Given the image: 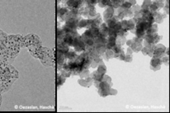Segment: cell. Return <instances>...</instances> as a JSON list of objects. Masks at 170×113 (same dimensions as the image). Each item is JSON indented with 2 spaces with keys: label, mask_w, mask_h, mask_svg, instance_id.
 I'll return each mask as SVG.
<instances>
[{
  "label": "cell",
  "mask_w": 170,
  "mask_h": 113,
  "mask_svg": "<svg viewBox=\"0 0 170 113\" xmlns=\"http://www.w3.org/2000/svg\"><path fill=\"white\" fill-rule=\"evenodd\" d=\"M162 64V62H161V59H156L152 58V61H151V66H152V69L154 71L160 70V67Z\"/></svg>",
  "instance_id": "obj_13"
},
{
  "label": "cell",
  "mask_w": 170,
  "mask_h": 113,
  "mask_svg": "<svg viewBox=\"0 0 170 113\" xmlns=\"http://www.w3.org/2000/svg\"><path fill=\"white\" fill-rule=\"evenodd\" d=\"M160 59H161L162 64H164L166 66H168V55H164Z\"/></svg>",
  "instance_id": "obj_21"
},
{
  "label": "cell",
  "mask_w": 170,
  "mask_h": 113,
  "mask_svg": "<svg viewBox=\"0 0 170 113\" xmlns=\"http://www.w3.org/2000/svg\"><path fill=\"white\" fill-rule=\"evenodd\" d=\"M25 47L28 49V51L35 58H38V53L42 47V42L37 35L29 34L25 37L24 41Z\"/></svg>",
  "instance_id": "obj_2"
},
{
  "label": "cell",
  "mask_w": 170,
  "mask_h": 113,
  "mask_svg": "<svg viewBox=\"0 0 170 113\" xmlns=\"http://www.w3.org/2000/svg\"><path fill=\"white\" fill-rule=\"evenodd\" d=\"M143 43V47L141 50L144 55H148V56L152 57L153 55V51H154L155 45L148 44V43H145V42H142Z\"/></svg>",
  "instance_id": "obj_9"
},
{
  "label": "cell",
  "mask_w": 170,
  "mask_h": 113,
  "mask_svg": "<svg viewBox=\"0 0 170 113\" xmlns=\"http://www.w3.org/2000/svg\"><path fill=\"white\" fill-rule=\"evenodd\" d=\"M122 2L123 1H110V7L111 8H112L115 10V9H118V8H121V6Z\"/></svg>",
  "instance_id": "obj_16"
},
{
  "label": "cell",
  "mask_w": 170,
  "mask_h": 113,
  "mask_svg": "<svg viewBox=\"0 0 170 113\" xmlns=\"http://www.w3.org/2000/svg\"><path fill=\"white\" fill-rule=\"evenodd\" d=\"M100 8H105V7H110V1H99L98 2Z\"/></svg>",
  "instance_id": "obj_19"
},
{
  "label": "cell",
  "mask_w": 170,
  "mask_h": 113,
  "mask_svg": "<svg viewBox=\"0 0 170 113\" xmlns=\"http://www.w3.org/2000/svg\"><path fill=\"white\" fill-rule=\"evenodd\" d=\"M114 55H115V54H114L113 51H112L111 49H107L105 53L103 55V59H104L106 61H108L110 59L114 58Z\"/></svg>",
  "instance_id": "obj_15"
},
{
  "label": "cell",
  "mask_w": 170,
  "mask_h": 113,
  "mask_svg": "<svg viewBox=\"0 0 170 113\" xmlns=\"http://www.w3.org/2000/svg\"><path fill=\"white\" fill-rule=\"evenodd\" d=\"M115 14V10L113 8H111V7H108L107 8H106V10L103 12V19L105 20V22L107 20H110L111 18H112Z\"/></svg>",
  "instance_id": "obj_12"
},
{
  "label": "cell",
  "mask_w": 170,
  "mask_h": 113,
  "mask_svg": "<svg viewBox=\"0 0 170 113\" xmlns=\"http://www.w3.org/2000/svg\"><path fill=\"white\" fill-rule=\"evenodd\" d=\"M116 37L108 36L107 39V43H106V48L112 49L116 46Z\"/></svg>",
  "instance_id": "obj_14"
},
{
  "label": "cell",
  "mask_w": 170,
  "mask_h": 113,
  "mask_svg": "<svg viewBox=\"0 0 170 113\" xmlns=\"http://www.w3.org/2000/svg\"><path fill=\"white\" fill-rule=\"evenodd\" d=\"M165 51H166V47H164L163 44L155 45L152 57L156 59H161L164 55H165Z\"/></svg>",
  "instance_id": "obj_7"
},
{
  "label": "cell",
  "mask_w": 170,
  "mask_h": 113,
  "mask_svg": "<svg viewBox=\"0 0 170 113\" xmlns=\"http://www.w3.org/2000/svg\"><path fill=\"white\" fill-rule=\"evenodd\" d=\"M117 94V91L116 90L112 89V88H110V95H116Z\"/></svg>",
  "instance_id": "obj_24"
},
{
  "label": "cell",
  "mask_w": 170,
  "mask_h": 113,
  "mask_svg": "<svg viewBox=\"0 0 170 113\" xmlns=\"http://www.w3.org/2000/svg\"><path fill=\"white\" fill-rule=\"evenodd\" d=\"M24 41H25V37L21 35H10L8 37L7 44L18 48H22L25 47Z\"/></svg>",
  "instance_id": "obj_4"
},
{
  "label": "cell",
  "mask_w": 170,
  "mask_h": 113,
  "mask_svg": "<svg viewBox=\"0 0 170 113\" xmlns=\"http://www.w3.org/2000/svg\"><path fill=\"white\" fill-rule=\"evenodd\" d=\"M110 88H111L110 84L105 81H100L99 87H98L99 94L102 97H106L107 95H110Z\"/></svg>",
  "instance_id": "obj_6"
},
{
  "label": "cell",
  "mask_w": 170,
  "mask_h": 113,
  "mask_svg": "<svg viewBox=\"0 0 170 113\" xmlns=\"http://www.w3.org/2000/svg\"><path fill=\"white\" fill-rule=\"evenodd\" d=\"M132 60H133V55H126L124 61L130 63V62H131Z\"/></svg>",
  "instance_id": "obj_22"
},
{
  "label": "cell",
  "mask_w": 170,
  "mask_h": 113,
  "mask_svg": "<svg viewBox=\"0 0 170 113\" xmlns=\"http://www.w3.org/2000/svg\"><path fill=\"white\" fill-rule=\"evenodd\" d=\"M160 40H161V37L159 36L157 33H156V34L147 35V36H146L145 39H143V42L148 43V44L156 45L158 44V43Z\"/></svg>",
  "instance_id": "obj_8"
},
{
  "label": "cell",
  "mask_w": 170,
  "mask_h": 113,
  "mask_svg": "<svg viewBox=\"0 0 170 113\" xmlns=\"http://www.w3.org/2000/svg\"><path fill=\"white\" fill-rule=\"evenodd\" d=\"M1 103H2V97H1V95H0V106H1Z\"/></svg>",
  "instance_id": "obj_25"
},
{
  "label": "cell",
  "mask_w": 170,
  "mask_h": 113,
  "mask_svg": "<svg viewBox=\"0 0 170 113\" xmlns=\"http://www.w3.org/2000/svg\"><path fill=\"white\" fill-rule=\"evenodd\" d=\"M97 68H98V70H96V71H97L98 73H99L102 75L105 74L106 71H107V68H106V66L104 65L103 62L101 63V64L97 67Z\"/></svg>",
  "instance_id": "obj_17"
},
{
  "label": "cell",
  "mask_w": 170,
  "mask_h": 113,
  "mask_svg": "<svg viewBox=\"0 0 170 113\" xmlns=\"http://www.w3.org/2000/svg\"><path fill=\"white\" fill-rule=\"evenodd\" d=\"M99 36L103 37L104 39H107V38H108L109 30H108V28H107L106 23H103V24L99 27Z\"/></svg>",
  "instance_id": "obj_10"
},
{
  "label": "cell",
  "mask_w": 170,
  "mask_h": 113,
  "mask_svg": "<svg viewBox=\"0 0 170 113\" xmlns=\"http://www.w3.org/2000/svg\"><path fill=\"white\" fill-rule=\"evenodd\" d=\"M167 15L165 13H161L160 12H154L152 13V16L154 18V21L156 23V24H161L164 21V19L166 17Z\"/></svg>",
  "instance_id": "obj_11"
},
{
  "label": "cell",
  "mask_w": 170,
  "mask_h": 113,
  "mask_svg": "<svg viewBox=\"0 0 170 113\" xmlns=\"http://www.w3.org/2000/svg\"><path fill=\"white\" fill-rule=\"evenodd\" d=\"M18 78V72L14 67L8 64H0V95L10 89Z\"/></svg>",
  "instance_id": "obj_1"
},
{
  "label": "cell",
  "mask_w": 170,
  "mask_h": 113,
  "mask_svg": "<svg viewBox=\"0 0 170 113\" xmlns=\"http://www.w3.org/2000/svg\"><path fill=\"white\" fill-rule=\"evenodd\" d=\"M101 81H105V82H107L108 84H110V85H111V86L112 85V84H111V78H110V77H108V76H107V75H106V74H104L103 76V78H102Z\"/></svg>",
  "instance_id": "obj_20"
},
{
  "label": "cell",
  "mask_w": 170,
  "mask_h": 113,
  "mask_svg": "<svg viewBox=\"0 0 170 113\" xmlns=\"http://www.w3.org/2000/svg\"><path fill=\"white\" fill-rule=\"evenodd\" d=\"M38 58L45 66H53L55 64V57L51 50L46 47H41L38 53Z\"/></svg>",
  "instance_id": "obj_3"
},
{
  "label": "cell",
  "mask_w": 170,
  "mask_h": 113,
  "mask_svg": "<svg viewBox=\"0 0 170 113\" xmlns=\"http://www.w3.org/2000/svg\"><path fill=\"white\" fill-rule=\"evenodd\" d=\"M165 3H166V4L164 5V8H163V9L165 11V14L168 15V14H169V11H168V1H166Z\"/></svg>",
  "instance_id": "obj_23"
},
{
  "label": "cell",
  "mask_w": 170,
  "mask_h": 113,
  "mask_svg": "<svg viewBox=\"0 0 170 113\" xmlns=\"http://www.w3.org/2000/svg\"><path fill=\"white\" fill-rule=\"evenodd\" d=\"M103 75L100 74L99 73H98L97 71H95L92 74H91V77H92V78L95 80V81H102V78H103Z\"/></svg>",
  "instance_id": "obj_18"
},
{
  "label": "cell",
  "mask_w": 170,
  "mask_h": 113,
  "mask_svg": "<svg viewBox=\"0 0 170 113\" xmlns=\"http://www.w3.org/2000/svg\"><path fill=\"white\" fill-rule=\"evenodd\" d=\"M142 42L143 40L141 39H138V38H134L133 39H130V40L126 41V44L127 45L128 47H130L133 52H138L142 49L143 46H142Z\"/></svg>",
  "instance_id": "obj_5"
}]
</instances>
